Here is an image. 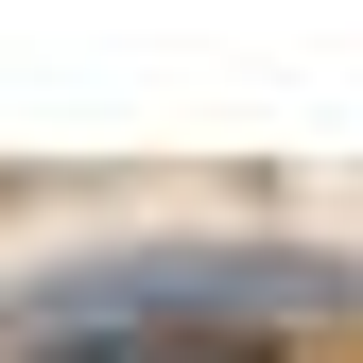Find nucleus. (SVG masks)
<instances>
[{
	"instance_id": "f257e3e1",
	"label": "nucleus",
	"mask_w": 363,
	"mask_h": 363,
	"mask_svg": "<svg viewBox=\"0 0 363 363\" xmlns=\"http://www.w3.org/2000/svg\"><path fill=\"white\" fill-rule=\"evenodd\" d=\"M363 311V277L346 259H294V242H156V259H86V277H52V294H18V329L35 346H121V329H208L225 363L242 346H294V329H346Z\"/></svg>"
},
{
	"instance_id": "f03ea898",
	"label": "nucleus",
	"mask_w": 363,
	"mask_h": 363,
	"mask_svg": "<svg viewBox=\"0 0 363 363\" xmlns=\"http://www.w3.org/2000/svg\"><path fill=\"white\" fill-rule=\"evenodd\" d=\"M35 363H225V346H35Z\"/></svg>"
}]
</instances>
